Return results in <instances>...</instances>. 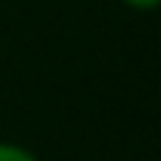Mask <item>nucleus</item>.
I'll use <instances>...</instances> for the list:
<instances>
[{"label": "nucleus", "instance_id": "nucleus-1", "mask_svg": "<svg viewBox=\"0 0 161 161\" xmlns=\"http://www.w3.org/2000/svg\"><path fill=\"white\" fill-rule=\"evenodd\" d=\"M0 161H40V158L17 142H0Z\"/></svg>", "mask_w": 161, "mask_h": 161}, {"label": "nucleus", "instance_id": "nucleus-2", "mask_svg": "<svg viewBox=\"0 0 161 161\" xmlns=\"http://www.w3.org/2000/svg\"><path fill=\"white\" fill-rule=\"evenodd\" d=\"M122 3H125L130 11H142V14H144V11H156L161 6V0H122Z\"/></svg>", "mask_w": 161, "mask_h": 161}]
</instances>
